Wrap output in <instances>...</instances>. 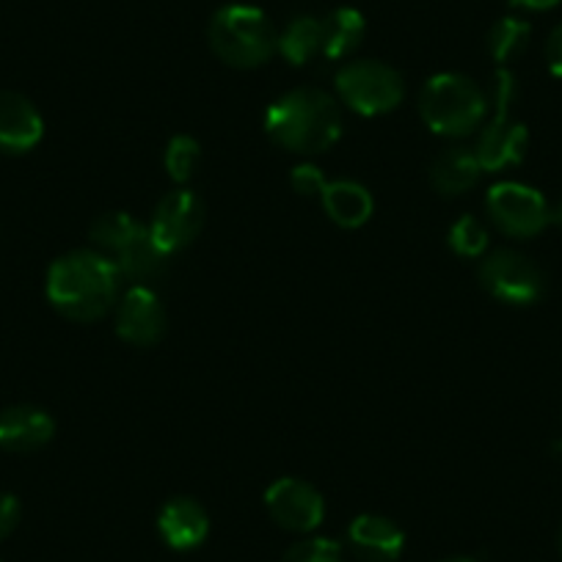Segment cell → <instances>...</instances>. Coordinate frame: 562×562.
<instances>
[{
	"instance_id": "1",
	"label": "cell",
	"mask_w": 562,
	"mask_h": 562,
	"mask_svg": "<svg viewBox=\"0 0 562 562\" xmlns=\"http://www.w3.org/2000/svg\"><path fill=\"white\" fill-rule=\"evenodd\" d=\"M47 301L53 310L78 323L105 317L122 299V273L116 262L100 251H69L47 270Z\"/></svg>"
},
{
	"instance_id": "2",
	"label": "cell",
	"mask_w": 562,
	"mask_h": 562,
	"mask_svg": "<svg viewBox=\"0 0 562 562\" xmlns=\"http://www.w3.org/2000/svg\"><path fill=\"white\" fill-rule=\"evenodd\" d=\"M265 133L295 155H321L342 135V111L328 91L304 86L270 102Z\"/></svg>"
},
{
	"instance_id": "3",
	"label": "cell",
	"mask_w": 562,
	"mask_h": 562,
	"mask_svg": "<svg viewBox=\"0 0 562 562\" xmlns=\"http://www.w3.org/2000/svg\"><path fill=\"white\" fill-rule=\"evenodd\" d=\"M210 47L235 69H257L279 53V34L268 14L248 3H229L213 14L207 29Z\"/></svg>"
},
{
	"instance_id": "4",
	"label": "cell",
	"mask_w": 562,
	"mask_h": 562,
	"mask_svg": "<svg viewBox=\"0 0 562 562\" xmlns=\"http://www.w3.org/2000/svg\"><path fill=\"white\" fill-rule=\"evenodd\" d=\"M488 97L461 72H441L425 83L419 94V113L430 133L445 138L472 135L488 116Z\"/></svg>"
},
{
	"instance_id": "5",
	"label": "cell",
	"mask_w": 562,
	"mask_h": 562,
	"mask_svg": "<svg viewBox=\"0 0 562 562\" xmlns=\"http://www.w3.org/2000/svg\"><path fill=\"white\" fill-rule=\"evenodd\" d=\"M516 78L510 69L499 67L494 75V91H491V102H494V113H491L488 124L480 130L477 155L483 171H499L507 166H518L527 155L529 147V130L527 124L513 119V100H516Z\"/></svg>"
},
{
	"instance_id": "6",
	"label": "cell",
	"mask_w": 562,
	"mask_h": 562,
	"mask_svg": "<svg viewBox=\"0 0 562 562\" xmlns=\"http://www.w3.org/2000/svg\"><path fill=\"white\" fill-rule=\"evenodd\" d=\"M337 94L350 111L361 116H383L394 111L405 97L403 75L383 61L361 58L345 64L337 72Z\"/></svg>"
},
{
	"instance_id": "7",
	"label": "cell",
	"mask_w": 562,
	"mask_h": 562,
	"mask_svg": "<svg viewBox=\"0 0 562 562\" xmlns=\"http://www.w3.org/2000/svg\"><path fill=\"white\" fill-rule=\"evenodd\" d=\"M480 284L485 293L510 306H529L546 293L543 270L513 248L491 251L480 262Z\"/></svg>"
},
{
	"instance_id": "8",
	"label": "cell",
	"mask_w": 562,
	"mask_h": 562,
	"mask_svg": "<svg viewBox=\"0 0 562 562\" xmlns=\"http://www.w3.org/2000/svg\"><path fill=\"white\" fill-rule=\"evenodd\" d=\"M491 221L510 237H535L549 226V202L524 182H496L485 196Z\"/></svg>"
},
{
	"instance_id": "9",
	"label": "cell",
	"mask_w": 562,
	"mask_h": 562,
	"mask_svg": "<svg viewBox=\"0 0 562 562\" xmlns=\"http://www.w3.org/2000/svg\"><path fill=\"white\" fill-rule=\"evenodd\" d=\"M204 226V202L188 188L166 193L155 207L153 221H149V235L155 246L169 257V254L182 251L199 237Z\"/></svg>"
},
{
	"instance_id": "10",
	"label": "cell",
	"mask_w": 562,
	"mask_h": 562,
	"mask_svg": "<svg viewBox=\"0 0 562 562\" xmlns=\"http://www.w3.org/2000/svg\"><path fill=\"white\" fill-rule=\"evenodd\" d=\"M265 507L281 529L315 532L326 518V499L312 483L299 477H281L265 491Z\"/></svg>"
},
{
	"instance_id": "11",
	"label": "cell",
	"mask_w": 562,
	"mask_h": 562,
	"mask_svg": "<svg viewBox=\"0 0 562 562\" xmlns=\"http://www.w3.org/2000/svg\"><path fill=\"white\" fill-rule=\"evenodd\" d=\"M166 326H169V315L153 288L133 284L127 293H122L116 304V334L124 342L135 345V348L158 345L164 339Z\"/></svg>"
},
{
	"instance_id": "12",
	"label": "cell",
	"mask_w": 562,
	"mask_h": 562,
	"mask_svg": "<svg viewBox=\"0 0 562 562\" xmlns=\"http://www.w3.org/2000/svg\"><path fill=\"white\" fill-rule=\"evenodd\" d=\"M45 135V122L34 102L18 91H0V153H31Z\"/></svg>"
},
{
	"instance_id": "13",
	"label": "cell",
	"mask_w": 562,
	"mask_h": 562,
	"mask_svg": "<svg viewBox=\"0 0 562 562\" xmlns=\"http://www.w3.org/2000/svg\"><path fill=\"white\" fill-rule=\"evenodd\" d=\"M56 436V422L45 408L36 405H9L0 411V450L36 452L50 445Z\"/></svg>"
},
{
	"instance_id": "14",
	"label": "cell",
	"mask_w": 562,
	"mask_h": 562,
	"mask_svg": "<svg viewBox=\"0 0 562 562\" xmlns=\"http://www.w3.org/2000/svg\"><path fill=\"white\" fill-rule=\"evenodd\" d=\"M158 532L164 543L175 551H191L207 540L210 516L191 496H177L166 502L158 513Z\"/></svg>"
},
{
	"instance_id": "15",
	"label": "cell",
	"mask_w": 562,
	"mask_h": 562,
	"mask_svg": "<svg viewBox=\"0 0 562 562\" xmlns=\"http://www.w3.org/2000/svg\"><path fill=\"white\" fill-rule=\"evenodd\" d=\"M348 540L359 557L370 562H394L405 549V532L386 516L361 513L350 521Z\"/></svg>"
},
{
	"instance_id": "16",
	"label": "cell",
	"mask_w": 562,
	"mask_h": 562,
	"mask_svg": "<svg viewBox=\"0 0 562 562\" xmlns=\"http://www.w3.org/2000/svg\"><path fill=\"white\" fill-rule=\"evenodd\" d=\"M321 202L326 207L328 218L345 229H359L372 218V193L356 180H328L321 193Z\"/></svg>"
},
{
	"instance_id": "17",
	"label": "cell",
	"mask_w": 562,
	"mask_h": 562,
	"mask_svg": "<svg viewBox=\"0 0 562 562\" xmlns=\"http://www.w3.org/2000/svg\"><path fill=\"white\" fill-rule=\"evenodd\" d=\"M480 175H483V166H480L474 149L447 147L445 153L436 155L434 166H430V186L441 196H461L477 186Z\"/></svg>"
},
{
	"instance_id": "18",
	"label": "cell",
	"mask_w": 562,
	"mask_h": 562,
	"mask_svg": "<svg viewBox=\"0 0 562 562\" xmlns=\"http://www.w3.org/2000/svg\"><path fill=\"white\" fill-rule=\"evenodd\" d=\"M364 31L367 23L359 9H334L331 14L323 18V56L331 58V61L353 56L364 42Z\"/></svg>"
},
{
	"instance_id": "19",
	"label": "cell",
	"mask_w": 562,
	"mask_h": 562,
	"mask_svg": "<svg viewBox=\"0 0 562 562\" xmlns=\"http://www.w3.org/2000/svg\"><path fill=\"white\" fill-rule=\"evenodd\" d=\"M113 262H116L122 279L135 281V284H144V281L155 279V276L164 273L166 268V254L155 246L153 235H149V226L138 232L127 246L119 254H113Z\"/></svg>"
},
{
	"instance_id": "20",
	"label": "cell",
	"mask_w": 562,
	"mask_h": 562,
	"mask_svg": "<svg viewBox=\"0 0 562 562\" xmlns=\"http://www.w3.org/2000/svg\"><path fill=\"white\" fill-rule=\"evenodd\" d=\"M279 53L288 58L293 67L310 64L312 58L323 53V20L312 14L290 20L284 31L279 34Z\"/></svg>"
},
{
	"instance_id": "21",
	"label": "cell",
	"mask_w": 562,
	"mask_h": 562,
	"mask_svg": "<svg viewBox=\"0 0 562 562\" xmlns=\"http://www.w3.org/2000/svg\"><path fill=\"white\" fill-rule=\"evenodd\" d=\"M532 36V25L521 18H502L488 31V53L496 64H507L521 56Z\"/></svg>"
},
{
	"instance_id": "22",
	"label": "cell",
	"mask_w": 562,
	"mask_h": 562,
	"mask_svg": "<svg viewBox=\"0 0 562 562\" xmlns=\"http://www.w3.org/2000/svg\"><path fill=\"white\" fill-rule=\"evenodd\" d=\"M140 229H144V224H138L130 213H105L91 224L89 237L97 246V251L105 254V257H113V254L122 251Z\"/></svg>"
},
{
	"instance_id": "23",
	"label": "cell",
	"mask_w": 562,
	"mask_h": 562,
	"mask_svg": "<svg viewBox=\"0 0 562 562\" xmlns=\"http://www.w3.org/2000/svg\"><path fill=\"white\" fill-rule=\"evenodd\" d=\"M166 171L175 182L186 186V182L193 180V175L199 171V164H202V147L193 135H175L169 140L164 155Z\"/></svg>"
},
{
	"instance_id": "24",
	"label": "cell",
	"mask_w": 562,
	"mask_h": 562,
	"mask_svg": "<svg viewBox=\"0 0 562 562\" xmlns=\"http://www.w3.org/2000/svg\"><path fill=\"white\" fill-rule=\"evenodd\" d=\"M450 246L461 257H483L485 248H488V232L474 215H463L450 226Z\"/></svg>"
},
{
	"instance_id": "25",
	"label": "cell",
	"mask_w": 562,
	"mask_h": 562,
	"mask_svg": "<svg viewBox=\"0 0 562 562\" xmlns=\"http://www.w3.org/2000/svg\"><path fill=\"white\" fill-rule=\"evenodd\" d=\"M281 562H345L342 546L331 538H306L290 546Z\"/></svg>"
},
{
	"instance_id": "26",
	"label": "cell",
	"mask_w": 562,
	"mask_h": 562,
	"mask_svg": "<svg viewBox=\"0 0 562 562\" xmlns=\"http://www.w3.org/2000/svg\"><path fill=\"white\" fill-rule=\"evenodd\" d=\"M290 182H293V188L301 193V196H321L328 180L317 166L301 164L295 166L293 175H290Z\"/></svg>"
},
{
	"instance_id": "27",
	"label": "cell",
	"mask_w": 562,
	"mask_h": 562,
	"mask_svg": "<svg viewBox=\"0 0 562 562\" xmlns=\"http://www.w3.org/2000/svg\"><path fill=\"white\" fill-rule=\"evenodd\" d=\"M20 524V502L18 496L0 491V540L9 538V535L18 529Z\"/></svg>"
},
{
	"instance_id": "28",
	"label": "cell",
	"mask_w": 562,
	"mask_h": 562,
	"mask_svg": "<svg viewBox=\"0 0 562 562\" xmlns=\"http://www.w3.org/2000/svg\"><path fill=\"white\" fill-rule=\"evenodd\" d=\"M546 67L551 75L562 78V23L546 40Z\"/></svg>"
},
{
	"instance_id": "29",
	"label": "cell",
	"mask_w": 562,
	"mask_h": 562,
	"mask_svg": "<svg viewBox=\"0 0 562 562\" xmlns=\"http://www.w3.org/2000/svg\"><path fill=\"white\" fill-rule=\"evenodd\" d=\"M560 0H513V7L527 9V12H549Z\"/></svg>"
},
{
	"instance_id": "30",
	"label": "cell",
	"mask_w": 562,
	"mask_h": 562,
	"mask_svg": "<svg viewBox=\"0 0 562 562\" xmlns=\"http://www.w3.org/2000/svg\"><path fill=\"white\" fill-rule=\"evenodd\" d=\"M549 224L562 226V196L554 204H549Z\"/></svg>"
},
{
	"instance_id": "31",
	"label": "cell",
	"mask_w": 562,
	"mask_h": 562,
	"mask_svg": "<svg viewBox=\"0 0 562 562\" xmlns=\"http://www.w3.org/2000/svg\"><path fill=\"white\" fill-rule=\"evenodd\" d=\"M441 562H477V560H472V557H447V560Z\"/></svg>"
},
{
	"instance_id": "32",
	"label": "cell",
	"mask_w": 562,
	"mask_h": 562,
	"mask_svg": "<svg viewBox=\"0 0 562 562\" xmlns=\"http://www.w3.org/2000/svg\"><path fill=\"white\" fill-rule=\"evenodd\" d=\"M557 549H560V554H562V527H560V532H557Z\"/></svg>"
}]
</instances>
